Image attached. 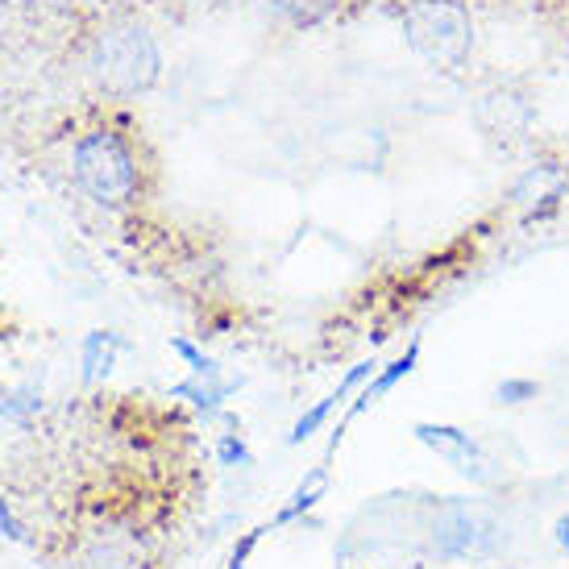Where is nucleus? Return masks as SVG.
I'll list each match as a JSON object with an SVG mask.
<instances>
[{
    "label": "nucleus",
    "mask_w": 569,
    "mask_h": 569,
    "mask_svg": "<svg viewBox=\"0 0 569 569\" xmlns=\"http://www.w3.org/2000/svg\"><path fill=\"white\" fill-rule=\"evenodd\" d=\"M482 520L475 511H449L441 523H437V553L441 557H470L482 549Z\"/></svg>",
    "instance_id": "6e6552de"
},
{
    "label": "nucleus",
    "mask_w": 569,
    "mask_h": 569,
    "mask_svg": "<svg viewBox=\"0 0 569 569\" xmlns=\"http://www.w3.org/2000/svg\"><path fill=\"white\" fill-rule=\"evenodd\" d=\"M325 490H329V475H325V466H317L312 475L303 478L300 487H296V495H291V503L274 516V528H283V523H291V520H300L303 511H312V507L325 499Z\"/></svg>",
    "instance_id": "9d476101"
},
{
    "label": "nucleus",
    "mask_w": 569,
    "mask_h": 569,
    "mask_svg": "<svg viewBox=\"0 0 569 569\" xmlns=\"http://www.w3.org/2000/svg\"><path fill=\"white\" fill-rule=\"evenodd\" d=\"M54 4H63V9H88V13H100V9H112L117 0H54Z\"/></svg>",
    "instance_id": "a211bd4d"
},
{
    "label": "nucleus",
    "mask_w": 569,
    "mask_h": 569,
    "mask_svg": "<svg viewBox=\"0 0 569 569\" xmlns=\"http://www.w3.org/2000/svg\"><path fill=\"white\" fill-rule=\"evenodd\" d=\"M337 408H341V399H337V396H325L320 403H312V408L303 411L300 420L291 425V432H287V445H303L308 437H317L320 428L329 425V416H332Z\"/></svg>",
    "instance_id": "f8f14e48"
},
{
    "label": "nucleus",
    "mask_w": 569,
    "mask_h": 569,
    "mask_svg": "<svg viewBox=\"0 0 569 569\" xmlns=\"http://www.w3.org/2000/svg\"><path fill=\"white\" fill-rule=\"evenodd\" d=\"M217 461L221 466H250V445L241 441V432H221V441H217Z\"/></svg>",
    "instance_id": "4468645a"
},
{
    "label": "nucleus",
    "mask_w": 569,
    "mask_h": 569,
    "mask_svg": "<svg viewBox=\"0 0 569 569\" xmlns=\"http://www.w3.org/2000/svg\"><path fill=\"white\" fill-rule=\"evenodd\" d=\"M67 167H71L76 188L96 208H109V212L138 204L146 188V162L138 138L117 121H96V126L80 129L71 142V154H67Z\"/></svg>",
    "instance_id": "f257e3e1"
},
{
    "label": "nucleus",
    "mask_w": 569,
    "mask_h": 569,
    "mask_svg": "<svg viewBox=\"0 0 569 569\" xmlns=\"http://www.w3.org/2000/svg\"><path fill=\"white\" fill-rule=\"evenodd\" d=\"M88 80L112 100H133L162 80V47L154 30L133 17L100 21L83 42Z\"/></svg>",
    "instance_id": "f03ea898"
},
{
    "label": "nucleus",
    "mask_w": 569,
    "mask_h": 569,
    "mask_svg": "<svg viewBox=\"0 0 569 569\" xmlns=\"http://www.w3.org/2000/svg\"><path fill=\"white\" fill-rule=\"evenodd\" d=\"M262 532H267V528H253V532H246V537H241V545H238V549H233V553H229V566H224V569H246V561H250L253 545H258V540H262Z\"/></svg>",
    "instance_id": "dca6fc26"
},
{
    "label": "nucleus",
    "mask_w": 569,
    "mask_h": 569,
    "mask_svg": "<svg viewBox=\"0 0 569 569\" xmlns=\"http://www.w3.org/2000/svg\"><path fill=\"white\" fill-rule=\"evenodd\" d=\"M42 411V391L21 382V387H0V420L9 425H30L33 416Z\"/></svg>",
    "instance_id": "9b49d317"
},
{
    "label": "nucleus",
    "mask_w": 569,
    "mask_h": 569,
    "mask_svg": "<svg viewBox=\"0 0 569 569\" xmlns=\"http://www.w3.org/2000/svg\"><path fill=\"white\" fill-rule=\"evenodd\" d=\"M537 391H540V387L532 379H503L495 396H499V403H511V408H516V403H528V399H537Z\"/></svg>",
    "instance_id": "2eb2a0df"
},
{
    "label": "nucleus",
    "mask_w": 569,
    "mask_h": 569,
    "mask_svg": "<svg viewBox=\"0 0 569 569\" xmlns=\"http://www.w3.org/2000/svg\"><path fill=\"white\" fill-rule=\"evenodd\" d=\"M238 387H241V375H188L183 382L171 387V399H183V403H191V408L204 411V416H217L229 399L238 396Z\"/></svg>",
    "instance_id": "39448f33"
},
{
    "label": "nucleus",
    "mask_w": 569,
    "mask_h": 569,
    "mask_svg": "<svg viewBox=\"0 0 569 569\" xmlns=\"http://www.w3.org/2000/svg\"><path fill=\"white\" fill-rule=\"evenodd\" d=\"M416 366H420V341H408V349H403L399 358H391L387 366H379V375H375V379H370L362 391H358V399H353V403H349V411H346V420L362 416L366 408H375L379 399L391 396V391H396L399 382L408 379Z\"/></svg>",
    "instance_id": "423d86ee"
},
{
    "label": "nucleus",
    "mask_w": 569,
    "mask_h": 569,
    "mask_svg": "<svg viewBox=\"0 0 569 569\" xmlns=\"http://www.w3.org/2000/svg\"><path fill=\"white\" fill-rule=\"evenodd\" d=\"M121 349H126V337H121V332L92 329L80 346V379L88 382V387L104 382L112 375V366H117V353H121Z\"/></svg>",
    "instance_id": "0eeeda50"
},
{
    "label": "nucleus",
    "mask_w": 569,
    "mask_h": 569,
    "mask_svg": "<svg viewBox=\"0 0 569 569\" xmlns=\"http://www.w3.org/2000/svg\"><path fill=\"white\" fill-rule=\"evenodd\" d=\"M171 353L183 366H188L191 375H224L221 362H217L212 353H204V349L196 346V341H188V337H171Z\"/></svg>",
    "instance_id": "ddd939ff"
},
{
    "label": "nucleus",
    "mask_w": 569,
    "mask_h": 569,
    "mask_svg": "<svg viewBox=\"0 0 569 569\" xmlns=\"http://www.w3.org/2000/svg\"><path fill=\"white\" fill-rule=\"evenodd\" d=\"M411 437L432 449L437 458H445L458 475L475 478V482H490V458L487 449L466 432V428H453V425H432V420H420V425L411 428Z\"/></svg>",
    "instance_id": "20e7f679"
},
{
    "label": "nucleus",
    "mask_w": 569,
    "mask_h": 569,
    "mask_svg": "<svg viewBox=\"0 0 569 569\" xmlns=\"http://www.w3.org/2000/svg\"><path fill=\"white\" fill-rule=\"evenodd\" d=\"M267 9L274 21H283L291 30H317L341 9V0H267Z\"/></svg>",
    "instance_id": "1a4fd4ad"
},
{
    "label": "nucleus",
    "mask_w": 569,
    "mask_h": 569,
    "mask_svg": "<svg viewBox=\"0 0 569 569\" xmlns=\"http://www.w3.org/2000/svg\"><path fill=\"white\" fill-rule=\"evenodd\" d=\"M0 537H9V540H26V528L17 523V516L9 511V503L0 499Z\"/></svg>",
    "instance_id": "f3484780"
},
{
    "label": "nucleus",
    "mask_w": 569,
    "mask_h": 569,
    "mask_svg": "<svg viewBox=\"0 0 569 569\" xmlns=\"http://www.w3.org/2000/svg\"><path fill=\"white\" fill-rule=\"evenodd\" d=\"M553 532H557V545H561V549L569 553V516H561V520H557Z\"/></svg>",
    "instance_id": "6ab92c4d"
},
{
    "label": "nucleus",
    "mask_w": 569,
    "mask_h": 569,
    "mask_svg": "<svg viewBox=\"0 0 569 569\" xmlns=\"http://www.w3.org/2000/svg\"><path fill=\"white\" fill-rule=\"evenodd\" d=\"M399 26L411 54L441 71L461 67L475 50V17L466 0H408Z\"/></svg>",
    "instance_id": "7ed1b4c3"
}]
</instances>
